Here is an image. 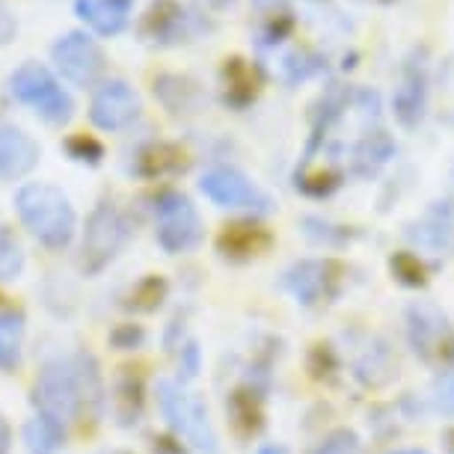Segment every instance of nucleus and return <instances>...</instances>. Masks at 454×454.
<instances>
[{
	"label": "nucleus",
	"mask_w": 454,
	"mask_h": 454,
	"mask_svg": "<svg viewBox=\"0 0 454 454\" xmlns=\"http://www.w3.org/2000/svg\"><path fill=\"white\" fill-rule=\"evenodd\" d=\"M200 372V348H196V341H187L182 348V383L191 380Z\"/></svg>",
	"instance_id": "obj_39"
},
{
	"label": "nucleus",
	"mask_w": 454,
	"mask_h": 454,
	"mask_svg": "<svg viewBox=\"0 0 454 454\" xmlns=\"http://www.w3.org/2000/svg\"><path fill=\"white\" fill-rule=\"evenodd\" d=\"M341 282H345V264L336 259H303L286 270V288L303 306L336 300Z\"/></svg>",
	"instance_id": "obj_9"
},
{
	"label": "nucleus",
	"mask_w": 454,
	"mask_h": 454,
	"mask_svg": "<svg viewBox=\"0 0 454 454\" xmlns=\"http://www.w3.org/2000/svg\"><path fill=\"white\" fill-rule=\"evenodd\" d=\"M110 348H116V350H137V348H143V341H145V330L140 327V324H116L114 330H110Z\"/></svg>",
	"instance_id": "obj_33"
},
{
	"label": "nucleus",
	"mask_w": 454,
	"mask_h": 454,
	"mask_svg": "<svg viewBox=\"0 0 454 454\" xmlns=\"http://www.w3.org/2000/svg\"><path fill=\"white\" fill-rule=\"evenodd\" d=\"M155 98L164 105L173 116H191L200 114L205 105V92L196 81L184 78V74H160L152 83Z\"/></svg>",
	"instance_id": "obj_19"
},
{
	"label": "nucleus",
	"mask_w": 454,
	"mask_h": 454,
	"mask_svg": "<svg viewBox=\"0 0 454 454\" xmlns=\"http://www.w3.org/2000/svg\"><path fill=\"white\" fill-rule=\"evenodd\" d=\"M434 404L442 413L454 416V372H442L434 383Z\"/></svg>",
	"instance_id": "obj_36"
},
{
	"label": "nucleus",
	"mask_w": 454,
	"mask_h": 454,
	"mask_svg": "<svg viewBox=\"0 0 454 454\" xmlns=\"http://www.w3.org/2000/svg\"><path fill=\"white\" fill-rule=\"evenodd\" d=\"M15 211L27 232L48 250H66L78 232L72 200L54 184L27 182L15 191Z\"/></svg>",
	"instance_id": "obj_2"
},
{
	"label": "nucleus",
	"mask_w": 454,
	"mask_h": 454,
	"mask_svg": "<svg viewBox=\"0 0 454 454\" xmlns=\"http://www.w3.org/2000/svg\"><path fill=\"white\" fill-rule=\"evenodd\" d=\"M42 158V149L21 125L0 119V182H19L30 176Z\"/></svg>",
	"instance_id": "obj_13"
},
{
	"label": "nucleus",
	"mask_w": 454,
	"mask_h": 454,
	"mask_svg": "<svg viewBox=\"0 0 454 454\" xmlns=\"http://www.w3.org/2000/svg\"><path fill=\"white\" fill-rule=\"evenodd\" d=\"M259 454H288L286 445H264V449H259Z\"/></svg>",
	"instance_id": "obj_43"
},
{
	"label": "nucleus",
	"mask_w": 454,
	"mask_h": 454,
	"mask_svg": "<svg viewBox=\"0 0 454 454\" xmlns=\"http://www.w3.org/2000/svg\"><path fill=\"white\" fill-rule=\"evenodd\" d=\"M220 87H223V105L232 110L250 107L264 87L262 68L244 57H226L220 68Z\"/></svg>",
	"instance_id": "obj_15"
},
{
	"label": "nucleus",
	"mask_w": 454,
	"mask_h": 454,
	"mask_svg": "<svg viewBox=\"0 0 454 454\" xmlns=\"http://www.w3.org/2000/svg\"><path fill=\"white\" fill-rule=\"evenodd\" d=\"M24 264H27V255H24L19 235L0 223V286H10V282L19 279L24 273Z\"/></svg>",
	"instance_id": "obj_29"
},
{
	"label": "nucleus",
	"mask_w": 454,
	"mask_h": 454,
	"mask_svg": "<svg viewBox=\"0 0 454 454\" xmlns=\"http://www.w3.org/2000/svg\"><path fill=\"white\" fill-rule=\"evenodd\" d=\"M389 270H392V277L407 288L427 286V264L419 259L416 253H395L389 259Z\"/></svg>",
	"instance_id": "obj_30"
},
{
	"label": "nucleus",
	"mask_w": 454,
	"mask_h": 454,
	"mask_svg": "<svg viewBox=\"0 0 454 454\" xmlns=\"http://www.w3.org/2000/svg\"><path fill=\"white\" fill-rule=\"evenodd\" d=\"M407 339L413 354L427 365H454V330L449 318L431 303H413L407 312Z\"/></svg>",
	"instance_id": "obj_7"
},
{
	"label": "nucleus",
	"mask_w": 454,
	"mask_h": 454,
	"mask_svg": "<svg viewBox=\"0 0 454 454\" xmlns=\"http://www.w3.org/2000/svg\"><path fill=\"white\" fill-rule=\"evenodd\" d=\"M128 238H131V220H128V214L110 200L98 202L87 217V226H83V241L78 255L83 277H98L122 253Z\"/></svg>",
	"instance_id": "obj_5"
},
{
	"label": "nucleus",
	"mask_w": 454,
	"mask_h": 454,
	"mask_svg": "<svg viewBox=\"0 0 454 454\" xmlns=\"http://www.w3.org/2000/svg\"><path fill=\"white\" fill-rule=\"evenodd\" d=\"M114 416L122 427H134L145 413V380L143 372L134 365L119 368L116 380H114Z\"/></svg>",
	"instance_id": "obj_18"
},
{
	"label": "nucleus",
	"mask_w": 454,
	"mask_h": 454,
	"mask_svg": "<svg viewBox=\"0 0 454 454\" xmlns=\"http://www.w3.org/2000/svg\"><path fill=\"white\" fill-rule=\"evenodd\" d=\"M169 297V282L160 273H145L143 279H137L128 294L122 297V309L134 315H152L164 306V300Z\"/></svg>",
	"instance_id": "obj_24"
},
{
	"label": "nucleus",
	"mask_w": 454,
	"mask_h": 454,
	"mask_svg": "<svg viewBox=\"0 0 454 454\" xmlns=\"http://www.w3.org/2000/svg\"><path fill=\"white\" fill-rule=\"evenodd\" d=\"M392 155H395V140L387 131L374 128V131L359 137V143L354 145V155H350V167H354V176L359 178H374L389 164Z\"/></svg>",
	"instance_id": "obj_22"
},
{
	"label": "nucleus",
	"mask_w": 454,
	"mask_h": 454,
	"mask_svg": "<svg viewBox=\"0 0 454 454\" xmlns=\"http://www.w3.org/2000/svg\"><path fill=\"white\" fill-rule=\"evenodd\" d=\"M21 440L27 454H57L66 445V425L54 416L36 413L24 422Z\"/></svg>",
	"instance_id": "obj_23"
},
{
	"label": "nucleus",
	"mask_w": 454,
	"mask_h": 454,
	"mask_svg": "<svg viewBox=\"0 0 454 454\" xmlns=\"http://www.w3.org/2000/svg\"><path fill=\"white\" fill-rule=\"evenodd\" d=\"M152 454H191V451H187L176 436L158 434V436H152Z\"/></svg>",
	"instance_id": "obj_40"
},
{
	"label": "nucleus",
	"mask_w": 454,
	"mask_h": 454,
	"mask_svg": "<svg viewBox=\"0 0 454 454\" xmlns=\"http://www.w3.org/2000/svg\"><path fill=\"white\" fill-rule=\"evenodd\" d=\"M427 107V59L425 51H413L401 66L398 87L392 92V110L404 128H416L425 119Z\"/></svg>",
	"instance_id": "obj_12"
},
{
	"label": "nucleus",
	"mask_w": 454,
	"mask_h": 454,
	"mask_svg": "<svg viewBox=\"0 0 454 454\" xmlns=\"http://www.w3.org/2000/svg\"><path fill=\"white\" fill-rule=\"evenodd\" d=\"M101 454H134V451H101Z\"/></svg>",
	"instance_id": "obj_45"
},
{
	"label": "nucleus",
	"mask_w": 454,
	"mask_h": 454,
	"mask_svg": "<svg viewBox=\"0 0 454 454\" xmlns=\"http://www.w3.org/2000/svg\"><path fill=\"white\" fill-rule=\"evenodd\" d=\"M66 155L72 160H78V164H87V167H98L101 160H105V145L101 140H96L92 134H72L66 137L63 143Z\"/></svg>",
	"instance_id": "obj_31"
},
{
	"label": "nucleus",
	"mask_w": 454,
	"mask_h": 454,
	"mask_svg": "<svg viewBox=\"0 0 454 454\" xmlns=\"http://www.w3.org/2000/svg\"><path fill=\"white\" fill-rule=\"evenodd\" d=\"M191 158L178 143H167V140H155L145 143L134 158V173L145 178V182H160V178L178 176L184 173Z\"/></svg>",
	"instance_id": "obj_17"
},
{
	"label": "nucleus",
	"mask_w": 454,
	"mask_h": 454,
	"mask_svg": "<svg viewBox=\"0 0 454 454\" xmlns=\"http://www.w3.org/2000/svg\"><path fill=\"white\" fill-rule=\"evenodd\" d=\"M341 184V167L327 164V167H312V164H300L294 173V187L306 196H330Z\"/></svg>",
	"instance_id": "obj_28"
},
{
	"label": "nucleus",
	"mask_w": 454,
	"mask_h": 454,
	"mask_svg": "<svg viewBox=\"0 0 454 454\" xmlns=\"http://www.w3.org/2000/svg\"><path fill=\"white\" fill-rule=\"evenodd\" d=\"M255 6H259L262 12H270V10H277V6H282L279 0H253Z\"/></svg>",
	"instance_id": "obj_42"
},
{
	"label": "nucleus",
	"mask_w": 454,
	"mask_h": 454,
	"mask_svg": "<svg viewBox=\"0 0 454 454\" xmlns=\"http://www.w3.org/2000/svg\"><path fill=\"white\" fill-rule=\"evenodd\" d=\"M140 33L160 48L182 45L191 36V15L178 0H152L140 21Z\"/></svg>",
	"instance_id": "obj_14"
},
{
	"label": "nucleus",
	"mask_w": 454,
	"mask_h": 454,
	"mask_svg": "<svg viewBox=\"0 0 454 454\" xmlns=\"http://www.w3.org/2000/svg\"><path fill=\"white\" fill-rule=\"evenodd\" d=\"M318 68H321V59H318V57H312L309 51H297V54H291V57L286 59V74H288V81H291V83L312 78V74L318 72Z\"/></svg>",
	"instance_id": "obj_34"
},
{
	"label": "nucleus",
	"mask_w": 454,
	"mask_h": 454,
	"mask_svg": "<svg viewBox=\"0 0 454 454\" xmlns=\"http://www.w3.org/2000/svg\"><path fill=\"white\" fill-rule=\"evenodd\" d=\"M30 401L36 413L54 416L63 425L83 422V419L98 422L105 407V380H101L98 359L90 350L51 359L33 380Z\"/></svg>",
	"instance_id": "obj_1"
},
{
	"label": "nucleus",
	"mask_w": 454,
	"mask_h": 454,
	"mask_svg": "<svg viewBox=\"0 0 454 454\" xmlns=\"http://www.w3.org/2000/svg\"><path fill=\"white\" fill-rule=\"evenodd\" d=\"M140 96L128 81L114 78L105 81L96 90V96L90 101V122L98 128V131H122L140 116Z\"/></svg>",
	"instance_id": "obj_11"
},
{
	"label": "nucleus",
	"mask_w": 454,
	"mask_h": 454,
	"mask_svg": "<svg viewBox=\"0 0 454 454\" xmlns=\"http://www.w3.org/2000/svg\"><path fill=\"white\" fill-rule=\"evenodd\" d=\"M200 191L220 208H244V211H270V196L262 193L244 173L232 167H214L200 178Z\"/></svg>",
	"instance_id": "obj_10"
},
{
	"label": "nucleus",
	"mask_w": 454,
	"mask_h": 454,
	"mask_svg": "<svg viewBox=\"0 0 454 454\" xmlns=\"http://www.w3.org/2000/svg\"><path fill=\"white\" fill-rule=\"evenodd\" d=\"M10 96L48 125H68L74 116V98L63 90L57 74L36 59H27L10 74Z\"/></svg>",
	"instance_id": "obj_4"
},
{
	"label": "nucleus",
	"mask_w": 454,
	"mask_h": 454,
	"mask_svg": "<svg viewBox=\"0 0 454 454\" xmlns=\"http://www.w3.org/2000/svg\"><path fill=\"white\" fill-rule=\"evenodd\" d=\"M312 356L309 359V372L312 377H318V380H324V377H330V372L336 368V356H333V350L327 345H318L312 350Z\"/></svg>",
	"instance_id": "obj_37"
},
{
	"label": "nucleus",
	"mask_w": 454,
	"mask_h": 454,
	"mask_svg": "<svg viewBox=\"0 0 454 454\" xmlns=\"http://www.w3.org/2000/svg\"><path fill=\"white\" fill-rule=\"evenodd\" d=\"M131 4L134 0H74V12L98 36H116L125 30Z\"/></svg>",
	"instance_id": "obj_20"
},
{
	"label": "nucleus",
	"mask_w": 454,
	"mask_h": 454,
	"mask_svg": "<svg viewBox=\"0 0 454 454\" xmlns=\"http://www.w3.org/2000/svg\"><path fill=\"white\" fill-rule=\"evenodd\" d=\"M12 451V425L6 422V416H0V454Z\"/></svg>",
	"instance_id": "obj_41"
},
{
	"label": "nucleus",
	"mask_w": 454,
	"mask_h": 454,
	"mask_svg": "<svg viewBox=\"0 0 454 454\" xmlns=\"http://www.w3.org/2000/svg\"><path fill=\"white\" fill-rule=\"evenodd\" d=\"M155 238L169 255L187 253L202 241V217L196 205L178 191H160L155 196Z\"/></svg>",
	"instance_id": "obj_6"
},
{
	"label": "nucleus",
	"mask_w": 454,
	"mask_h": 454,
	"mask_svg": "<svg viewBox=\"0 0 454 454\" xmlns=\"http://www.w3.org/2000/svg\"><path fill=\"white\" fill-rule=\"evenodd\" d=\"M407 235L427 250H451L454 247V211L451 202H436L422 220L407 229Z\"/></svg>",
	"instance_id": "obj_21"
},
{
	"label": "nucleus",
	"mask_w": 454,
	"mask_h": 454,
	"mask_svg": "<svg viewBox=\"0 0 454 454\" xmlns=\"http://www.w3.org/2000/svg\"><path fill=\"white\" fill-rule=\"evenodd\" d=\"M294 30V15H291L288 6H277V10L264 12V21H262V45H279L282 39L291 36Z\"/></svg>",
	"instance_id": "obj_32"
},
{
	"label": "nucleus",
	"mask_w": 454,
	"mask_h": 454,
	"mask_svg": "<svg viewBox=\"0 0 454 454\" xmlns=\"http://www.w3.org/2000/svg\"><path fill=\"white\" fill-rule=\"evenodd\" d=\"M348 101H350V92L341 87V83H333V87L324 90V96L318 98L315 114H312V140H309V152H306V155H312V152L318 149L324 134H327V128L341 116V110L348 107Z\"/></svg>",
	"instance_id": "obj_26"
},
{
	"label": "nucleus",
	"mask_w": 454,
	"mask_h": 454,
	"mask_svg": "<svg viewBox=\"0 0 454 454\" xmlns=\"http://www.w3.org/2000/svg\"><path fill=\"white\" fill-rule=\"evenodd\" d=\"M208 4L214 6V10H226V6H232L235 0H208Z\"/></svg>",
	"instance_id": "obj_44"
},
{
	"label": "nucleus",
	"mask_w": 454,
	"mask_h": 454,
	"mask_svg": "<svg viewBox=\"0 0 454 454\" xmlns=\"http://www.w3.org/2000/svg\"><path fill=\"white\" fill-rule=\"evenodd\" d=\"M158 407L164 413L173 434L184 436L200 454H220L217 431L211 425L205 401L184 387L182 380H160L158 383Z\"/></svg>",
	"instance_id": "obj_3"
},
{
	"label": "nucleus",
	"mask_w": 454,
	"mask_h": 454,
	"mask_svg": "<svg viewBox=\"0 0 454 454\" xmlns=\"http://www.w3.org/2000/svg\"><path fill=\"white\" fill-rule=\"evenodd\" d=\"M24 312L0 306V372H15L21 363Z\"/></svg>",
	"instance_id": "obj_27"
},
{
	"label": "nucleus",
	"mask_w": 454,
	"mask_h": 454,
	"mask_svg": "<svg viewBox=\"0 0 454 454\" xmlns=\"http://www.w3.org/2000/svg\"><path fill=\"white\" fill-rule=\"evenodd\" d=\"M395 454H425V451H395Z\"/></svg>",
	"instance_id": "obj_46"
},
{
	"label": "nucleus",
	"mask_w": 454,
	"mask_h": 454,
	"mask_svg": "<svg viewBox=\"0 0 454 454\" xmlns=\"http://www.w3.org/2000/svg\"><path fill=\"white\" fill-rule=\"evenodd\" d=\"M226 413L229 422L241 436H255L264 427V410L262 398L253 389H235L226 398Z\"/></svg>",
	"instance_id": "obj_25"
},
{
	"label": "nucleus",
	"mask_w": 454,
	"mask_h": 454,
	"mask_svg": "<svg viewBox=\"0 0 454 454\" xmlns=\"http://www.w3.org/2000/svg\"><path fill=\"white\" fill-rule=\"evenodd\" d=\"M15 33H19V21H15L10 6L0 0V48L10 45V42L15 39Z\"/></svg>",
	"instance_id": "obj_38"
},
{
	"label": "nucleus",
	"mask_w": 454,
	"mask_h": 454,
	"mask_svg": "<svg viewBox=\"0 0 454 454\" xmlns=\"http://www.w3.org/2000/svg\"><path fill=\"white\" fill-rule=\"evenodd\" d=\"M51 59H54L59 78L81 90L96 87L107 68L105 51L83 30H72L66 36H59L54 42V48H51Z\"/></svg>",
	"instance_id": "obj_8"
},
{
	"label": "nucleus",
	"mask_w": 454,
	"mask_h": 454,
	"mask_svg": "<svg viewBox=\"0 0 454 454\" xmlns=\"http://www.w3.org/2000/svg\"><path fill=\"white\" fill-rule=\"evenodd\" d=\"M273 244L270 229H264L255 220H235L229 226H223L217 235V253L226 262H250L259 259L262 253H268Z\"/></svg>",
	"instance_id": "obj_16"
},
{
	"label": "nucleus",
	"mask_w": 454,
	"mask_h": 454,
	"mask_svg": "<svg viewBox=\"0 0 454 454\" xmlns=\"http://www.w3.org/2000/svg\"><path fill=\"white\" fill-rule=\"evenodd\" d=\"M359 440L354 431L341 427V431H333L330 436H324V442L315 449V454H356Z\"/></svg>",
	"instance_id": "obj_35"
}]
</instances>
